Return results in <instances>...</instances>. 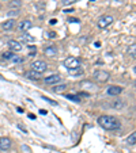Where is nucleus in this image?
I'll use <instances>...</instances> for the list:
<instances>
[{
    "label": "nucleus",
    "instance_id": "nucleus-1",
    "mask_svg": "<svg viewBox=\"0 0 136 153\" xmlns=\"http://www.w3.org/2000/svg\"><path fill=\"white\" fill-rule=\"evenodd\" d=\"M98 123L104 127L105 130H120L121 129V122L112 115H101L98 118Z\"/></svg>",
    "mask_w": 136,
    "mask_h": 153
},
{
    "label": "nucleus",
    "instance_id": "nucleus-2",
    "mask_svg": "<svg viewBox=\"0 0 136 153\" xmlns=\"http://www.w3.org/2000/svg\"><path fill=\"white\" fill-rule=\"evenodd\" d=\"M64 65L67 67V69H76V68H80V60L76 57H67L65 61H64Z\"/></svg>",
    "mask_w": 136,
    "mask_h": 153
},
{
    "label": "nucleus",
    "instance_id": "nucleus-3",
    "mask_svg": "<svg viewBox=\"0 0 136 153\" xmlns=\"http://www.w3.org/2000/svg\"><path fill=\"white\" fill-rule=\"evenodd\" d=\"M32 67V71H34V72H37V73H44L45 71H47V68H48V65H47V62H44V61H34V62L30 65Z\"/></svg>",
    "mask_w": 136,
    "mask_h": 153
},
{
    "label": "nucleus",
    "instance_id": "nucleus-4",
    "mask_svg": "<svg viewBox=\"0 0 136 153\" xmlns=\"http://www.w3.org/2000/svg\"><path fill=\"white\" fill-rule=\"evenodd\" d=\"M93 77H94V80L99 81V83H105V81L109 80V73L106 71H95L93 73Z\"/></svg>",
    "mask_w": 136,
    "mask_h": 153
},
{
    "label": "nucleus",
    "instance_id": "nucleus-5",
    "mask_svg": "<svg viewBox=\"0 0 136 153\" xmlns=\"http://www.w3.org/2000/svg\"><path fill=\"white\" fill-rule=\"evenodd\" d=\"M113 23V16L112 15H104V16H101L98 19V27H101V29H105V27L110 26V25Z\"/></svg>",
    "mask_w": 136,
    "mask_h": 153
},
{
    "label": "nucleus",
    "instance_id": "nucleus-6",
    "mask_svg": "<svg viewBox=\"0 0 136 153\" xmlns=\"http://www.w3.org/2000/svg\"><path fill=\"white\" fill-rule=\"evenodd\" d=\"M11 140L8 137H0V150H8L11 148Z\"/></svg>",
    "mask_w": 136,
    "mask_h": 153
},
{
    "label": "nucleus",
    "instance_id": "nucleus-7",
    "mask_svg": "<svg viewBox=\"0 0 136 153\" xmlns=\"http://www.w3.org/2000/svg\"><path fill=\"white\" fill-rule=\"evenodd\" d=\"M107 95H113V96H116V95H120V94L122 92V88L119 85H110L107 87V90H106Z\"/></svg>",
    "mask_w": 136,
    "mask_h": 153
},
{
    "label": "nucleus",
    "instance_id": "nucleus-8",
    "mask_svg": "<svg viewBox=\"0 0 136 153\" xmlns=\"http://www.w3.org/2000/svg\"><path fill=\"white\" fill-rule=\"evenodd\" d=\"M7 45L10 46V49H11L12 52H20V50H22V45H20V42H18V41H15V39L8 41Z\"/></svg>",
    "mask_w": 136,
    "mask_h": 153
},
{
    "label": "nucleus",
    "instance_id": "nucleus-9",
    "mask_svg": "<svg viewBox=\"0 0 136 153\" xmlns=\"http://www.w3.org/2000/svg\"><path fill=\"white\" fill-rule=\"evenodd\" d=\"M18 29L22 33L27 31V30L32 29V22H30V20H22V22H19V25H18Z\"/></svg>",
    "mask_w": 136,
    "mask_h": 153
},
{
    "label": "nucleus",
    "instance_id": "nucleus-10",
    "mask_svg": "<svg viewBox=\"0 0 136 153\" xmlns=\"http://www.w3.org/2000/svg\"><path fill=\"white\" fill-rule=\"evenodd\" d=\"M59 81H60V76L59 75H50L44 79V83L45 84H57Z\"/></svg>",
    "mask_w": 136,
    "mask_h": 153
},
{
    "label": "nucleus",
    "instance_id": "nucleus-11",
    "mask_svg": "<svg viewBox=\"0 0 136 153\" xmlns=\"http://www.w3.org/2000/svg\"><path fill=\"white\" fill-rule=\"evenodd\" d=\"M14 26H15V20L14 19H8V20H6V22L2 23L3 30H11V29H14Z\"/></svg>",
    "mask_w": 136,
    "mask_h": 153
},
{
    "label": "nucleus",
    "instance_id": "nucleus-12",
    "mask_svg": "<svg viewBox=\"0 0 136 153\" xmlns=\"http://www.w3.org/2000/svg\"><path fill=\"white\" fill-rule=\"evenodd\" d=\"M44 53L47 56H49V57H53V56L57 53V49H56L53 45H50V46H47L45 49H44Z\"/></svg>",
    "mask_w": 136,
    "mask_h": 153
},
{
    "label": "nucleus",
    "instance_id": "nucleus-13",
    "mask_svg": "<svg viewBox=\"0 0 136 153\" xmlns=\"http://www.w3.org/2000/svg\"><path fill=\"white\" fill-rule=\"evenodd\" d=\"M26 77L30 79V80H40L41 75L37 72H34V71H29V72H26Z\"/></svg>",
    "mask_w": 136,
    "mask_h": 153
},
{
    "label": "nucleus",
    "instance_id": "nucleus-14",
    "mask_svg": "<svg viewBox=\"0 0 136 153\" xmlns=\"http://www.w3.org/2000/svg\"><path fill=\"white\" fill-rule=\"evenodd\" d=\"M20 41H22V42H26V43H32V42H34V38L30 34H22L20 35Z\"/></svg>",
    "mask_w": 136,
    "mask_h": 153
},
{
    "label": "nucleus",
    "instance_id": "nucleus-15",
    "mask_svg": "<svg viewBox=\"0 0 136 153\" xmlns=\"http://www.w3.org/2000/svg\"><path fill=\"white\" fill-rule=\"evenodd\" d=\"M65 88H67L65 84H59V85H55V87H53V92L61 94V92H64V91H65Z\"/></svg>",
    "mask_w": 136,
    "mask_h": 153
},
{
    "label": "nucleus",
    "instance_id": "nucleus-16",
    "mask_svg": "<svg viewBox=\"0 0 136 153\" xmlns=\"http://www.w3.org/2000/svg\"><path fill=\"white\" fill-rule=\"evenodd\" d=\"M8 4L11 8H19V7L22 6V1H20V0H11Z\"/></svg>",
    "mask_w": 136,
    "mask_h": 153
},
{
    "label": "nucleus",
    "instance_id": "nucleus-17",
    "mask_svg": "<svg viewBox=\"0 0 136 153\" xmlns=\"http://www.w3.org/2000/svg\"><path fill=\"white\" fill-rule=\"evenodd\" d=\"M11 61L12 62H15V64H22L25 61V57H22V56H12V58H11Z\"/></svg>",
    "mask_w": 136,
    "mask_h": 153
},
{
    "label": "nucleus",
    "instance_id": "nucleus-18",
    "mask_svg": "<svg viewBox=\"0 0 136 153\" xmlns=\"http://www.w3.org/2000/svg\"><path fill=\"white\" fill-rule=\"evenodd\" d=\"M70 75H72V76H80V75H83V69H82V68L70 69Z\"/></svg>",
    "mask_w": 136,
    "mask_h": 153
},
{
    "label": "nucleus",
    "instance_id": "nucleus-19",
    "mask_svg": "<svg viewBox=\"0 0 136 153\" xmlns=\"http://www.w3.org/2000/svg\"><path fill=\"white\" fill-rule=\"evenodd\" d=\"M65 98L72 102H80V96L79 95H72V94H70V95H65Z\"/></svg>",
    "mask_w": 136,
    "mask_h": 153
},
{
    "label": "nucleus",
    "instance_id": "nucleus-20",
    "mask_svg": "<svg viewBox=\"0 0 136 153\" xmlns=\"http://www.w3.org/2000/svg\"><path fill=\"white\" fill-rule=\"evenodd\" d=\"M135 141H136V133H132L129 137L127 138V142L129 145H135Z\"/></svg>",
    "mask_w": 136,
    "mask_h": 153
},
{
    "label": "nucleus",
    "instance_id": "nucleus-21",
    "mask_svg": "<svg viewBox=\"0 0 136 153\" xmlns=\"http://www.w3.org/2000/svg\"><path fill=\"white\" fill-rule=\"evenodd\" d=\"M2 56H3V58H4V60H11V58H12V56H14V53H11V52H4Z\"/></svg>",
    "mask_w": 136,
    "mask_h": 153
},
{
    "label": "nucleus",
    "instance_id": "nucleus-22",
    "mask_svg": "<svg viewBox=\"0 0 136 153\" xmlns=\"http://www.w3.org/2000/svg\"><path fill=\"white\" fill-rule=\"evenodd\" d=\"M76 0H63V4L64 6H70V4H72V3H75Z\"/></svg>",
    "mask_w": 136,
    "mask_h": 153
},
{
    "label": "nucleus",
    "instance_id": "nucleus-23",
    "mask_svg": "<svg viewBox=\"0 0 136 153\" xmlns=\"http://www.w3.org/2000/svg\"><path fill=\"white\" fill-rule=\"evenodd\" d=\"M29 50H30V56L35 54V52H37V48L35 46H29Z\"/></svg>",
    "mask_w": 136,
    "mask_h": 153
},
{
    "label": "nucleus",
    "instance_id": "nucleus-24",
    "mask_svg": "<svg viewBox=\"0 0 136 153\" xmlns=\"http://www.w3.org/2000/svg\"><path fill=\"white\" fill-rule=\"evenodd\" d=\"M68 22L70 23H79V19L78 18H68Z\"/></svg>",
    "mask_w": 136,
    "mask_h": 153
},
{
    "label": "nucleus",
    "instance_id": "nucleus-25",
    "mask_svg": "<svg viewBox=\"0 0 136 153\" xmlns=\"http://www.w3.org/2000/svg\"><path fill=\"white\" fill-rule=\"evenodd\" d=\"M129 53H131V56H132L133 58L136 57V54H135V45H132V48L129 49Z\"/></svg>",
    "mask_w": 136,
    "mask_h": 153
},
{
    "label": "nucleus",
    "instance_id": "nucleus-26",
    "mask_svg": "<svg viewBox=\"0 0 136 153\" xmlns=\"http://www.w3.org/2000/svg\"><path fill=\"white\" fill-rule=\"evenodd\" d=\"M42 99H45V100L48 102V103H50V104H53V106H57V102H53V100H50L49 98H42Z\"/></svg>",
    "mask_w": 136,
    "mask_h": 153
},
{
    "label": "nucleus",
    "instance_id": "nucleus-27",
    "mask_svg": "<svg viewBox=\"0 0 136 153\" xmlns=\"http://www.w3.org/2000/svg\"><path fill=\"white\" fill-rule=\"evenodd\" d=\"M48 38H50V39H52V38H56V33L55 31H49L48 33Z\"/></svg>",
    "mask_w": 136,
    "mask_h": 153
},
{
    "label": "nucleus",
    "instance_id": "nucleus-28",
    "mask_svg": "<svg viewBox=\"0 0 136 153\" xmlns=\"http://www.w3.org/2000/svg\"><path fill=\"white\" fill-rule=\"evenodd\" d=\"M7 15L11 18V16H15V15H18V12L17 11H10V12H7Z\"/></svg>",
    "mask_w": 136,
    "mask_h": 153
},
{
    "label": "nucleus",
    "instance_id": "nucleus-29",
    "mask_svg": "<svg viewBox=\"0 0 136 153\" xmlns=\"http://www.w3.org/2000/svg\"><path fill=\"white\" fill-rule=\"evenodd\" d=\"M18 127H19V129L22 130V131H23V133H27V131H26V129H25V127L22 126V125H18Z\"/></svg>",
    "mask_w": 136,
    "mask_h": 153
},
{
    "label": "nucleus",
    "instance_id": "nucleus-30",
    "mask_svg": "<svg viewBox=\"0 0 136 153\" xmlns=\"http://www.w3.org/2000/svg\"><path fill=\"white\" fill-rule=\"evenodd\" d=\"M56 23H57V20H56V19H50L49 25H56Z\"/></svg>",
    "mask_w": 136,
    "mask_h": 153
},
{
    "label": "nucleus",
    "instance_id": "nucleus-31",
    "mask_svg": "<svg viewBox=\"0 0 136 153\" xmlns=\"http://www.w3.org/2000/svg\"><path fill=\"white\" fill-rule=\"evenodd\" d=\"M40 114H42V115H47V110H40Z\"/></svg>",
    "mask_w": 136,
    "mask_h": 153
},
{
    "label": "nucleus",
    "instance_id": "nucleus-32",
    "mask_svg": "<svg viewBox=\"0 0 136 153\" xmlns=\"http://www.w3.org/2000/svg\"><path fill=\"white\" fill-rule=\"evenodd\" d=\"M29 118L30 119H35V115H34V114H29Z\"/></svg>",
    "mask_w": 136,
    "mask_h": 153
},
{
    "label": "nucleus",
    "instance_id": "nucleus-33",
    "mask_svg": "<svg viewBox=\"0 0 136 153\" xmlns=\"http://www.w3.org/2000/svg\"><path fill=\"white\" fill-rule=\"evenodd\" d=\"M117 1H122V0H117Z\"/></svg>",
    "mask_w": 136,
    "mask_h": 153
},
{
    "label": "nucleus",
    "instance_id": "nucleus-34",
    "mask_svg": "<svg viewBox=\"0 0 136 153\" xmlns=\"http://www.w3.org/2000/svg\"><path fill=\"white\" fill-rule=\"evenodd\" d=\"M0 79H2V75H0Z\"/></svg>",
    "mask_w": 136,
    "mask_h": 153
},
{
    "label": "nucleus",
    "instance_id": "nucleus-35",
    "mask_svg": "<svg viewBox=\"0 0 136 153\" xmlns=\"http://www.w3.org/2000/svg\"><path fill=\"white\" fill-rule=\"evenodd\" d=\"M0 7H2V4H0Z\"/></svg>",
    "mask_w": 136,
    "mask_h": 153
}]
</instances>
